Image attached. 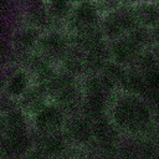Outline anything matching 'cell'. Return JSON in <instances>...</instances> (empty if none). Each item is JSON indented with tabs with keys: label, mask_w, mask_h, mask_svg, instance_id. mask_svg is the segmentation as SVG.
<instances>
[{
	"label": "cell",
	"mask_w": 159,
	"mask_h": 159,
	"mask_svg": "<svg viewBox=\"0 0 159 159\" xmlns=\"http://www.w3.org/2000/svg\"><path fill=\"white\" fill-rule=\"evenodd\" d=\"M41 34H42L41 30L26 24H21L11 32L10 46L12 50L20 52V55L34 52L37 48V43L41 37Z\"/></svg>",
	"instance_id": "cell-5"
},
{
	"label": "cell",
	"mask_w": 159,
	"mask_h": 159,
	"mask_svg": "<svg viewBox=\"0 0 159 159\" xmlns=\"http://www.w3.org/2000/svg\"><path fill=\"white\" fill-rule=\"evenodd\" d=\"M72 9L73 4L70 0H48L47 10L53 27L65 29V25L71 16Z\"/></svg>",
	"instance_id": "cell-8"
},
{
	"label": "cell",
	"mask_w": 159,
	"mask_h": 159,
	"mask_svg": "<svg viewBox=\"0 0 159 159\" xmlns=\"http://www.w3.org/2000/svg\"><path fill=\"white\" fill-rule=\"evenodd\" d=\"M130 6L139 26L150 30L159 25V4L157 0L140 1Z\"/></svg>",
	"instance_id": "cell-7"
},
{
	"label": "cell",
	"mask_w": 159,
	"mask_h": 159,
	"mask_svg": "<svg viewBox=\"0 0 159 159\" xmlns=\"http://www.w3.org/2000/svg\"><path fill=\"white\" fill-rule=\"evenodd\" d=\"M99 26L104 39L107 41H112L127 35L129 31H132L139 25L135 20L132 6L120 5L116 10L104 14L102 16Z\"/></svg>",
	"instance_id": "cell-2"
},
{
	"label": "cell",
	"mask_w": 159,
	"mask_h": 159,
	"mask_svg": "<svg viewBox=\"0 0 159 159\" xmlns=\"http://www.w3.org/2000/svg\"><path fill=\"white\" fill-rule=\"evenodd\" d=\"M102 12L94 0H83L73 5L71 16L65 25L68 34H80L82 31L98 27L102 20Z\"/></svg>",
	"instance_id": "cell-3"
},
{
	"label": "cell",
	"mask_w": 159,
	"mask_h": 159,
	"mask_svg": "<svg viewBox=\"0 0 159 159\" xmlns=\"http://www.w3.org/2000/svg\"><path fill=\"white\" fill-rule=\"evenodd\" d=\"M117 118L122 123L140 124L148 118V108L139 98L127 96L117 106Z\"/></svg>",
	"instance_id": "cell-6"
},
{
	"label": "cell",
	"mask_w": 159,
	"mask_h": 159,
	"mask_svg": "<svg viewBox=\"0 0 159 159\" xmlns=\"http://www.w3.org/2000/svg\"><path fill=\"white\" fill-rule=\"evenodd\" d=\"M30 80H31V75L26 68H16L14 72H11V75L7 78L6 82V89L9 92L10 96H22L25 94L30 88Z\"/></svg>",
	"instance_id": "cell-9"
},
{
	"label": "cell",
	"mask_w": 159,
	"mask_h": 159,
	"mask_svg": "<svg viewBox=\"0 0 159 159\" xmlns=\"http://www.w3.org/2000/svg\"><path fill=\"white\" fill-rule=\"evenodd\" d=\"M94 2L97 4V6L101 10L102 15L108 14V12H111V11H113L117 7L120 6L119 0H94Z\"/></svg>",
	"instance_id": "cell-11"
},
{
	"label": "cell",
	"mask_w": 159,
	"mask_h": 159,
	"mask_svg": "<svg viewBox=\"0 0 159 159\" xmlns=\"http://www.w3.org/2000/svg\"><path fill=\"white\" fill-rule=\"evenodd\" d=\"M108 45H109L111 58L125 67L127 66L132 67L138 55L143 51V48H140L134 42V40L129 36V34L120 36L116 40L108 41Z\"/></svg>",
	"instance_id": "cell-4"
},
{
	"label": "cell",
	"mask_w": 159,
	"mask_h": 159,
	"mask_svg": "<svg viewBox=\"0 0 159 159\" xmlns=\"http://www.w3.org/2000/svg\"><path fill=\"white\" fill-rule=\"evenodd\" d=\"M150 48H152V51L154 53V57L157 60V63L159 66V46H150Z\"/></svg>",
	"instance_id": "cell-13"
},
{
	"label": "cell",
	"mask_w": 159,
	"mask_h": 159,
	"mask_svg": "<svg viewBox=\"0 0 159 159\" xmlns=\"http://www.w3.org/2000/svg\"><path fill=\"white\" fill-rule=\"evenodd\" d=\"M150 42L152 46H159V25L150 29Z\"/></svg>",
	"instance_id": "cell-12"
},
{
	"label": "cell",
	"mask_w": 159,
	"mask_h": 159,
	"mask_svg": "<svg viewBox=\"0 0 159 159\" xmlns=\"http://www.w3.org/2000/svg\"><path fill=\"white\" fill-rule=\"evenodd\" d=\"M46 1H48V0H46Z\"/></svg>",
	"instance_id": "cell-15"
},
{
	"label": "cell",
	"mask_w": 159,
	"mask_h": 159,
	"mask_svg": "<svg viewBox=\"0 0 159 159\" xmlns=\"http://www.w3.org/2000/svg\"><path fill=\"white\" fill-rule=\"evenodd\" d=\"M70 1L75 5V4H78V2H81V1H83V0H70Z\"/></svg>",
	"instance_id": "cell-14"
},
{
	"label": "cell",
	"mask_w": 159,
	"mask_h": 159,
	"mask_svg": "<svg viewBox=\"0 0 159 159\" xmlns=\"http://www.w3.org/2000/svg\"><path fill=\"white\" fill-rule=\"evenodd\" d=\"M71 48V39L65 29H48L42 31L36 52L51 63H61Z\"/></svg>",
	"instance_id": "cell-1"
},
{
	"label": "cell",
	"mask_w": 159,
	"mask_h": 159,
	"mask_svg": "<svg viewBox=\"0 0 159 159\" xmlns=\"http://www.w3.org/2000/svg\"><path fill=\"white\" fill-rule=\"evenodd\" d=\"M62 113L56 106H45L37 112V124L42 129H50L60 124Z\"/></svg>",
	"instance_id": "cell-10"
}]
</instances>
